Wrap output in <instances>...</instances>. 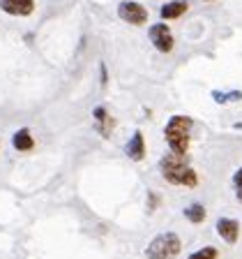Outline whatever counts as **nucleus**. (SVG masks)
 Returning a JSON list of instances; mask_svg holds the SVG:
<instances>
[{"label":"nucleus","instance_id":"4468645a","mask_svg":"<svg viewBox=\"0 0 242 259\" xmlns=\"http://www.w3.org/2000/svg\"><path fill=\"white\" fill-rule=\"evenodd\" d=\"M217 102H228V100H240V93H233V95H221V93H215Z\"/></svg>","mask_w":242,"mask_h":259},{"label":"nucleus","instance_id":"ddd939ff","mask_svg":"<svg viewBox=\"0 0 242 259\" xmlns=\"http://www.w3.org/2000/svg\"><path fill=\"white\" fill-rule=\"evenodd\" d=\"M217 257H219L217 248L208 245V248H201V250H196V252H192L187 259H217Z\"/></svg>","mask_w":242,"mask_h":259},{"label":"nucleus","instance_id":"0eeeda50","mask_svg":"<svg viewBox=\"0 0 242 259\" xmlns=\"http://www.w3.org/2000/svg\"><path fill=\"white\" fill-rule=\"evenodd\" d=\"M217 234H219L226 243L233 245V243L237 241V236H240V222H237L235 218H219V222H217Z\"/></svg>","mask_w":242,"mask_h":259},{"label":"nucleus","instance_id":"dca6fc26","mask_svg":"<svg viewBox=\"0 0 242 259\" xmlns=\"http://www.w3.org/2000/svg\"><path fill=\"white\" fill-rule=\"evenodd\" d=\"M235 197L242 201V188H235Z\"/></svg>","mask_w":242,"mask_h":259},{"label":"nucleus","instance_id":"9d476101","mask_svg":"<svg viewBox=\"0 0 242 259\" xmlns=\"http://www.w3.org/2000/svg\"><path fill=\"white\" fill-rule=\"evenodd\" d=\"M189 3L187 0H173V3H168V5L161 7V19H166V21H171V19H180V16L187 12Z\"/></svg>","mask_w":242,"mask_h":259},{"label":"nucleus","instance_id":"f03ea898","mask_svg":"<svg viewBox=\"0 0 242 259\" xmlns=\"http://www.w3.org/2000/svg\"><path fill=\"white\" fill-rule=\"evenodd\" d=\"M194 120L189 116H173L166 123V130H164V137H166L168 146L175 155H187L189 151V132H192Z\"/></svg>","mask_w":242,"mask_h":259},{"label":"nucleus","instance_id":"7ed1b4c3","mask_svg":"<svg viewBox=\"0 0 242 259\" xmlns=\"http://www.w3.org/2000/svg\"><path fill=\"white\" fill-rule=\"evenodd\" d=\"M180 250H183L180 236L173 232H164V234H157L150 241V245L145 248V257L148 259H177Z\"/></svg>","mask_w":242,"mask_h":259},{"label":"nucleus","instance_id":"423d86ee","mask_svg":"<svg viewBox=\"0 0 242 259\" xmlns=\"http://www.w3.org/2000/svg\"><path fill=\"white\" fill-rule=\"evenodd\" d=\"M0 10L12 16H30L35 10V0H0Z\"/></svg>","mask_w":242,"mask_h":259},{"label":"nucleus","instance_id":"20e7f679","mask_svg":"<svg viewBox=\"0 0 242 259\" xmlns=\"http://www.w3.org/2000/svg\"><path fill=\"white\" fill-rule=\"evenodd\" d=\"M118 16L125 23H132V26H143L148 21V10H145L141 3L134 0H125L118 5Z\"/></svg>","mask_w":242,"mask_h":259},{"label":"nucleus","instance_id":"6e6552de","mask_svg":"<svg viewBox=\"0 0 242 259\" xmlns=\"http://www.w3.org/2000/svg\"><path fill=\"white\" fill-rule=\"evenodd\" d=\"M125 153H127L129 160H134V162H141L145 157V141H143V135H141V132H134V135H132V139H129L127 146H125Z\"/></svg>","mask_w":242,"mask_h":259},{"label":"nucleus","instance_id":"f8f14e48","mask_svg":"<svg viewBox=\"0 0 242 259\" xmlns=\"http://www.w3.org/2000/svg\"><path fill=\"white\" fill-rule=\"evenodd\" d=\"M185 218H187L192 225H201V222L205 220V206L199 204V201L189 204L187 208H185Z\"/></svg>","mask_w":242,"mask_h":259},{"label":"nucleus","instance_id":"9b49d317","mask_svg":"<svg viewBox=\"0 0 242 259\" xmlns=\"http://www.w3.org/2000/svg\"><path fill=\"white\" fill-rule=\"evenodd\" d=\"M92 116H95V123H97V130H99V135L102 137H108V132L113 130V118L108 116V111L104 107H95V111H92Z\"/></svg>","mask_w":242,"mask_h":259},{"label":"nucleus","instance_id":"39448f33","mask_svg":"<svg viewBox=\"0 0 242 259\" xmlns=\"http://www.w3.org/2000/svg\"><path fill=\"white\" fill-rule=\"evenodd\" d=\"M150 42L155 44V49L161 51V54H171L173 47H175L173 32L168 30L166 23H155V26L150 28Z\"/></svg>","mask_w":242,"mask_h":259},{"label":"nucleus","instance_id":"1a4fd4ad","mask_svg":"<svg viewBox=\"0 0 242 259\" xmlns=\"http://www.w3.org/2000/svg\"><path fill=\"white\" fill-rule=\"evenodd\" d=\"M12 146H14L19 153H28L35 148V139H32L30 135V130L28 127H21V130H16L14 137H12Z\"/></svg>","mask_w":242,"mask_h":259},{"label":"nucleus","instance_id":"2eb2a0df","mask_svg":"<svg viewBox=\"0 0 242 259\" xmlns=\"http://www.w3.org/2000/svg\"><path fill=\"white\" fill-rule=\"evenodd\" d=\"M233 185H235V188H242V167L233 174Z\"/></svg>","mask_w":242,"mask_h":259},{"label":"nucleus","instance_id":"f257e3e1","mask_svg":"<svg viewBox=\"0 0 242 259\" xmlns=\"http://www.w3.org/2000/svg\"><path fill=\"white\" fill-rule=\"evenodd\" d=\"M159 174H161V178L168 181L171 185H180V188H189V190H194L199 185V174L183 160V155H175V153L161 157Z\"/></svg>","mask_w":242,"mask_h":259}]
</instances>
